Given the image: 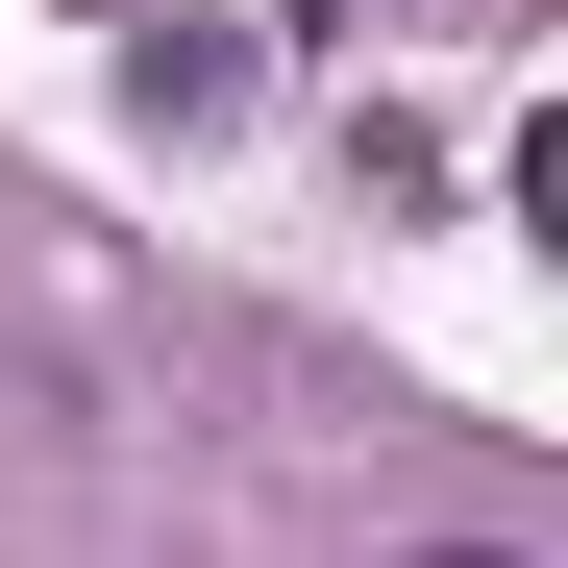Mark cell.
<instances>
[{"label":"cell","mask_w":568,"mask_h":568,"mask_svg":"<svg viewBox=\"0 0 568 568\" xmlns=\"http://www.w3.org/2000/svg\"><path fill=\"white\" fill-rule=\"evenodd\" d=\"M297 26H346V0H297Z\"/></svg>","instance_id":"obj_3"},{"label":"cell","mask_w":568,"mask_h":568,"mask_svg":"<svg viewBox=\"0 0 568 568\" xmlns=\"http://www.w3.org/2000/svg\"><path fill=\"white\" fill-rule=\"evenodd\" d=\"M124 124H173V149H223V124H247V26H199V0H173V26L124 50Z\"/></svg>","instance_id":"obj_1"},{"label":"cell","mask_w":568,"mask_h":568,"mask_svg":"<svg viewBox=\"0 0 568 568\" xmlns=\"http://www.w3.org/2000/svg\"><path fill=\"white\" fill-rule=\"evenodd\" d=\"M396 568H519V544H396Z\"/></svg>","instance_id":"obj_2"}]
</instances>
